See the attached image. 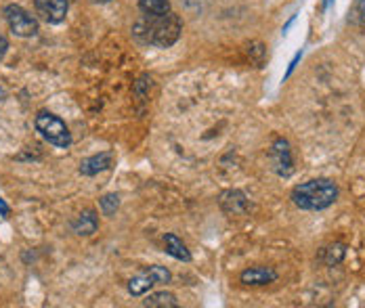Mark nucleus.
I'll return each instance as SVG.
<instances>
[{
    "instance_id": "nucleus-10",
    "label": "nucleus",
    "mask_w": 365,
    "mask_h": 308,
    "mask_svg": "<svg viewBox=\"0 0 365 308\" xmlns=\"http://www.w3.org/2000/svg\"><path fill=\"white\" fill-rule=\"evenodd\" d=\"M99 228V218L95 214V210H84L80 212L74 220H71V230L80 237H91L97 233Z\"/></svg>"
},
{
    "instance_id": "nucleus-13",
    "label": "nucleus",
    "mask_w": 365,
    "mask_h": 308,
    "mask_svg": "<svg viewBox=\"0 0 365 308\" xmlns=\"http://www.w3.org/2000/svg\"><path fill=\"white\" fill-rule=\"evenodd\" d=\"M143 306H150V308H177L179 306V300L172 291H156V293H150L148 298L143 300Z\"/></svg>"
},
{
    "instance_id": "nucleus-12",
    "label": "nucleus",
    "mask_w": 365,
    "mask_h": 308,
    "mask_svg": "<svg viewBox=\"0 0 365 308\" xmlns=\"http://www.w3.org/2000/svg\"><path fill=\"white\" fill-rule=\"evenodd\" d=\"M164 248H166L168 256H172L177 260H183V262H191V252L187 250L183 239H179L175 233H166L164 235Z\"/></svg>"
},
{
    "instance_id": "nucleus-21",
    "label": "nucleus",
    "mask_w": 365,
    "mask_h": 308,
    "mask_svg": "<svg viewBox=\"0 0 365 308\" xmlns=\"http://www.w3.org/2000/svg\"><path fill=\"white\" fill-rule=\"evenodd\" d=\"M7 51H9V40H7L3 34H0V57H3Z\"/></svg>"
},
{
    "instance_id": "nucleus-16",
    "label": "nucleus",
    "mask_w": 365,
    "mask_h": 308,
    "mask_svg": "<svg viewBox=\"0 0 365 308\" xmlns=\"http://www.w3.org/2000/svg\"><path fill=\"white\" fill-rule=\"evenodd\" d=\"M248 57L254 63V67H262L265 61H267V46L262 42H258V40L250 42L248 44Z\"/></svg>"
},
{
    "instance_id": "nucleus-15",
    "label": "nucleus",
    "mask_w": 365,
    "mask_h": 308,
    "mask_svg": "<svg viewBox=\"0 0 365 308\" xmlns=\"http://www.w3.org/2000/svg\"><path fill=\"white\" fill-rule=\"evenodd\" d=\"M344 256H346V246L340 244V242H336V244H332V246H328V248L323 250V262H326L328 266L340 264V262L344 260Z\"/></svg>"
},
{
    "instance_id": "nucleus-17",
    "label": "nucleus",
    "mask_w": 365,
    "mask_h": 308,
    "mask_svg": "<svg viewBox=\"0 0 365 308\" xmlns=\"http://www.w3.org/2000/svg\"><path fill=\"white\" fill-rule=\"evenodd\" d=\"M99 208H101L103 216H114L120 208V197L116 193H107L99 199Z\"/></svg>"
},
{
    "instance_id": "nucleus-3",
    "label": "nucleus",
    "mask_w": 365,
    "mask_h": 308,
    "mask_svg": "<svg viewBox=\"0 0 365 308\" xmlns=\"http://www.w3.org/2000/svg\"><path fill=\"white\" fill-rule=\"evenodd\" d=\"M34 126H36L38 134H40L48 145H53V147H57V149H67V147L71 145V132H69V128H67L65 122H63L59 116H55V114H51V111H46V109L38 111L36 118H34Z\"/></svg>"
},
{
    "instance_id": "nucleus-5",
    "label": "nucleus",
    "mask_w": 365,
    "mask_h": 308,
    "mask_svg": "<svg viewBox=\"0 0 365 308\" xmlns=\"http://www.w3.org/2000/svg\"><path fill=\"white\" fill-rule=\"evenodd\" d=\"M271 162H273V170L277 176L281 179H290L294 174V162H292V151H290V143L283 136H277L271 145Z\"/></svg>"
},
{
    "instance_id": "nucleus-7",
    "label": "nucleus",
    "mask_w": 365,
    "mask_h": 308,
    "mask_svg": "<svg viewBox=\"0 0 365 308\" xmlns=\"http://www.w3.org/2000/svg\"><path fill=\"white\" fill-rule=\"evenodd\" d=\"M34 9L40 15V19L57 26L65 19L69 3L67 0H34Z\"/></svg>"
},
{
    "instance_id": "nucleus-4",
    "label": "nucleus",
    "mask_w": 365,
    "mask_h": 308,
    "mask_svg": "<svg viewBox=\"0 0 365 308\" xmlns=\"http://www.w3.org/2000/svg\"><path fill=\"white\" fill-rule=\"evenodd\" d=\"M5 21L9 24V30L17 36V38H32L38 34V21L36 17H32L24 7L19 5H7L3 9Z\"/></svg>"
},
{
    "instance_id": "nucleus-8",
    "label": "nucleus",
    "mask_w": 365,
    "mask_h": 308,
    "mask_svg": "<svg viewBox=\"0 0 365 308\" xmlns=\"http://www.w3.org/2000/svg\"><path fill=\"white\" fill-rule=\"evenodd\" d=\"M240 281L244 285H252V287L269 285V283L277 281V271L271 266H250L240 275Z\"/></svg>"
},
{
    "instance_id": "nucleus-22",
    "label": "nucleus",
    "mask_w": 365,
    "mask_h": 308,
    "mask_svg": "<svg viewBox=\"0 0 365 308\" xmlns=\"http://www.w3.org/2000/svg\"><path fill=\"white\" fill-rule=\"evenodd\" d=\"M9 214H11V208L5 203V199H3V197H0V216H5V218H7Z\"/></svg>"
},
{
    "instance_id": "nucleus-18",
    "label": "nucleus",
    "mask_w": 365,
    "mask_h": 308,
    "mask_svg": "<svg viewBox=\"0 0 365 308\" xmlns=\"http://www.w3.org/2000/svg\"><path fill=\"white\" fill-rule=\"evenodd\" d=\"M148 271L152 273V277L156 279V283H170V279H172V275H170V271L166 266L154 264V266H148Z\"/></svg>"
},
{
    "instance_id": "nucleus-6",
    "label": "nucleus",
    "mask_w": 365,
    "mask_h": 308,
    "mask_svg": "<svg viewBox=\"0 0 365 308\" xmlns=\"http://www.w3.org/2000/svg\"><path fill=\"white\" fill-rule=\"evenodd\" d=\"M218 206L229 216H244L250 210V199L240 189H227L218 195Z\"/></svg>"
},
{
    "instance_id": "nucleus-1",
    "label": "nucleus",
    "mask_w": 365,
    "mask_h": 308,
    "mask_svg": "<svg viewBox=\"0 0 365 308\" xmlns=\"http://www.w3.org/2000/svg\"><path fill=\"white\" fill-rule=\"evenodd\" d=\"M181 32H183V21L172 11L160 17L143 15L132 26V34L136 40L158 48H170L181 38Z\"/></svg>"
},
{
    "instance_id": "nucleus-19",
    "label": "nucleus",
    "mask_w": 365,
    "mask_h": 308,
    "mask_svg": "<svg viewBox=\"0 0 365 308\" xmlns=\"http://www.w3.org/2000/svg\"><path fill=\"white\" fill-rule=\"evenodd\" d=\"M301 57H303V53L299 51V53L294 55V59H292V61H290V65H287V71L283 73V80H287V78H290V75H292V71H294V69H296V65H299Z\"/></svg>"
},
{
    "instance_id": "nucleus-14",
    "label": "nucleus",
    "mask_w": 365,
    "mask_h": 308,
    "mask_svg": "<svg viewBox=\"0 0 365 308\" xmlns=\"http://www.w3.org/2000/svg\"><path fill=\"white\" fill-rule=\"evenodd\" d=\"M139 9L143 11V15L160 17L170 13V0H139Z\"/></svg>"
},
{
    "instance_id": "nucleus-11",
    "label": "nucleus",
    "mask_w": 365,
    "mask_h": 308,
    "mask_svg": "<svg viewBox=\"0 0 365 308\" xmlns=\"http://www.w3.org/2000/svg\"><path fill=\"white\" fill-rule=\"evenodd\" d=\"M154 285H158L156 279L152 277V273H150L148 269H145L143 273L134 275V277L128 281V291H130V296L139 298V296H143V293H148Z\"/></svg>"
},
{
    "instance_id": "nucleus-20",
    "label": "nucleus",
    "mask_w": 365,
    "mask_h": 308,
    "mask_svg": "<svg viewBox=\"0 0 365 308\" xmlns=\"http://www.w3.org/2000/svg\"><path fill=\"white\" fill-rule=\"evenodd\" d=\"M357 19L361 26H365V0H357Z\"/></svg>"
},
{
    "instance_id": "nucleus-24",
    "label": "nucleus",
    "mask_w": 365,
    "mask_h": 308,
    "mask_svg": "<svg viewBox=\"0 0 365 308\" xmlns=\"http://www.w3.org/2000/svg\"><path fill=\"white\" fill-rule=\"evenodd\" d=\"M332 3H334V0H323V9H328V7H330Z\"/></svg>"
},
{
    "instance_id": "nucleus-25",
    "label": "nucleus",
    "mask_w": 365,
    "mask_h": 308,
    "mask_svg": "<svg viewBox=\"0 0 365 308\" xmlns=\"http://www.w3.org/2000/svg\"><path fill=\"white\" fill-rule=\"evenodd\" d=\"M99 3H112V0H99Z\"/></svg>"
},
{
    "instance_id": "nucleus-9",
    "label": "nucleus",
    "mask_w": 365,
    "mask_h": 308,
    "mask_svg": "<svg viewBox=\"0 0 365 308\" xmlns=\"http://www.w3.org/2000/svg\"><path fill=\"white\" fill-rule=\"evenodd\" d=\"M112 164H114V153L112 151H101V153H97V156H91V158L80 162V174L95 176L99 172L109 170Z\"/></svg>"
},
{
    "instance_id": "nucleus-23",
    "label": "nucleus",
    "mask_w": 365,
    "mask_h": 308,
    "mask_svg": "<svg viewBox=\"0 0 365 308\" xmlns=\"http://www.w3.org/2000/svg\"><path fill=\"white\" fill-rule=\"evenodd\" d=\"M294 21H296V15H292V17H290V21L283 26V34H287V30H290L292 26H294Z\"/></svg>"
},
{
    "instance_id": "nucleus-2",
    "label": "nucleus",
    "mask_w": 365,
    "mask_h": 308,
    "mask_svg": "<svg viewBox=\"0 0 365 308\" xmlns=\"http://www.w3.org/2000/svg\"><path fill=\"white\" fill-rule=\"evenodd\" d=\"M290 199L296 208L307 212H319L336 203L338 185L330 179H311L292 189Z\"/></svg>"
}]
</instances>
